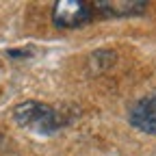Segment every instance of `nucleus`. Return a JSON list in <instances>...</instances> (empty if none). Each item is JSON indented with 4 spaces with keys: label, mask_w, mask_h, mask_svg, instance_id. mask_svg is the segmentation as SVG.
Returning <instances> with one entry per match:
<instances>
[{
    "label": "nucleus",
    "mask_w": 156,
    "mask_h": 156,
    "mask_svg": "<svg viewBox=\"0 0 156 156\" xmlns=\"http://www.w3.org/2000/svg\"><path fill=\"white\" fill-rule=\"evenodd\" d=\"M13 119L17 126L22 128H30L37 134H52L61 128V117L58 113L44 102H35V100H26L20 102L13 108Z\"/></svg>",
    "instance_id": "f257e3e1"
},
{
    "label": "nucleus",
    "mask_w": 156,
    "mask_h": 156,
    "mask_svg": "<svg viewBox=\"0 0 156 156\" xmlns=\"http://www.w3.org/2000/svg\"><path fill=\"white\" fill-rule=\"evenodd\" d=\"M93 9L83 0H58L52 7V22L58 28H80L91 22Z\"/></svg>",
    "instance_id": "f03ea898"
},
{
    "label": "nucleus",
    "mask_w": 156,
    "mask_h": 156,
    "mask_svg": "<svg viewBox=\"0 0 156 156\" xmlns=\"http://www.w3.org/2000/svg\"><path fill=\"white\" fill-rule=\"evenodd\" d=\"M128 122L141 132L156 134V91L136 100L128 108Z\"/></svg>",
    "instance_id": "7ed1b4c3"
},
{
    "label": "nucleus",
    "mask_w": 156,
    "mask_h": 156,
    "mask_svg": "<svg viewBox=\"0 0 156 156\" xmlns=\"http://www.w3.org/2000/svg\"><path fill=\"white\" fill-rule=\"evenodd\" d=\"M95 7L100 9L104 15H134L143 13L147 9V2H95Z\"/></svg>",
    "instance_id": "20e7f679"
},
{
    "label": "nucleus",
    "mask_w": 156,
    "mask_h": 156,
    "mask_svg": "<svg viewBox=\"0 0 156 156\" xmlns=\"http://www.w3.org/2000/svg\"><path fill=\"white\" fill-rule=\"evenodd\" d=\"M7 54H9V56H15V58H26V56H33L35 50H33V48H26V50H9Z\"/></svg>",
    "instance_id": "39448f33"
}]
</instances>
